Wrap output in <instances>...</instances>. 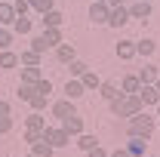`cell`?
<instances>
[{"instance_id":"cell-19","label":"cell","mask_w":160,"mask_h":157,"mask_svg":"<svg viewBox=\"0 0 160 157\" xmlns=\"http://www.w3.org/2000/svg\"><path fill=\"white\" fill-rule=\"evenodd\" d=\"M12 22H16V9H12V3L0 0V25H3V28H9Z\"/></svg>"},{"instance_id":"cell-35","label":"cell","mask_w":160,"mask_h":157,"mask_svg":"<svg viewBox=\"0 0 160 157\" xmlns=\"http://www.w3.org/2000/svg\"><path fill=\"white\" fill-rule=\"evenodd\" d=\"M34 99V86L31 83H22L19 86V102H31Z\"/></svg>"},{"instance_id":"cell-33","label":"cell","mask_w":160,"mask_h":157,"mask_svg":"<svg viewBox=\"0 0 160 157\" xmlns=\"http://www.w3.org/2000/svg\"><path fill=\"white\" fill-rule=\"evenodd\" d=\"M31 3V13H37V16H43L46 9H52V0H28Z\"/></svg>"},{"instance_id":"cell-34","label":"cell","mask_w":160,"mask_h":157,"mask_svg":"<svg viewBox=\"0 0 160 157\" xmlns=\"http://www.w3.org/2000/svg\"><path fill=\"white\" fill-rule=\"evenodd\" d=\"M31 49H37L40 56L49 49V46H46V40H43V34H34V37H31Z\"/></svg>"},{"instance_id":"cell-11","label":"cell","mask_w":160,"mask_h":157,"mask_svg":"<svg viewBox=\"0 0 160 157\" xmlns=\"http://www.w3.org/2000/svg\"><path fill=\"white\" fill-rule=\"evenodd\" d=\"M136 96L142 99V105H157V102H160V93H157V86H154V83H142Z\"/></svg>"},{"instance_id":"cell-8","label":"cell","mask_w":160,"mask_h":157,"mask_svg":"<svg viewBox=\"0 0 160 157\" xmlns=\"http://www.w3.org/2000/svg\"><path fill=\"white\" fill-rule=\"evenodd\" d=\"M126 22H129V9H126V6H114V9L108 13V22H105V25H108V28H123Z\"/></svg>"},{"instance_id":"cell-7","label":"cell","mask_w":160,"mask_h":157,"mask_svg":"<svg viewBox=\"0 0 160 157\" xmlns=\"http://www.w3.org/2000/svg\"><path fill=\"white\" fill-rule=\"evenodd\" d=\"M62 25H65V13H59L56 6L40 16V28H62Z\"/></svg>"},{"instance_id":"cell-41","label":"cell","mask_w":160,"mask_h":157,"mask_svg":"<svg viewBox=\"0 0 160 157\" xmlns=\"http://www.w3.org/2000/svg\"><path fill=\"white\" fill-rule=\"evenodd\" d=\"M108 157H129V151H126V148H114Z\"/></svg>"},{"instance_id":"cell-18","label":"cell","mask_w":160,"mask_h":157,"mask_svg":"<svg viewBox=\"0 0 160 157\" xmlns=\"http://www.w3.org/2000/svg\"><path fill=\"white\" fill-rule=\"evenodd\" d=\"M56 59H59L62 65H68V62L77 59V53H74V46H71V43H65V40H62L59 46H56Z\"/></svg>"},{"instance_id":"cell-3","label":"cell","mask_w":160,"mask_h":157,"mask_svg":"<svg viewBox=\"0 0 160 157\" xmlns=\"http://www.w3.org/2000/svg\"><path fill=\"white\" fill-rule=\"evenodd\" d=\"M43 139H46L56 151H59V148H68V142H71V136H68L62 126H49V123H46V129H43Z\"/></svg>"},{"instance_id":"cell-29","label":"cell","mask_w":160,"mask_h":157,"mask_svg":"<svg viewBox=\"0 0 160 157\" xmlns=\"http://www.w3.org/2000/svg\"><path fill=\"white\" fill-rule=\"evenodd\" d=\"M86 71H89V65H86V62H80V59L68 62V74H71V77H83Z\"/></svg>"},{"instance_id":"cell-20","label":"cell","mask_w":160,"mask_h":157,"mask_svg":"<svg viewBox=\"0 0 160 157\" xmlns=\"http://www.w3.org/2000/svg\"><path fill=\"white\" fill-rule=\"evenodd\" d=\"M40 34H43V40H46V46H52V49L65 40V37H62V28H43Z\"/></svg>"},{"instance_id":"cell-31","label":"cell","mask_w":160,"mask_h":157,"mask_svg":"<svg viewBox=\"0 0 160 157\" xmlns=\"http://www.w3.org/2000/svg\"><path fill=\"white\" fill-rule=\"evenodd\" d=\"M28 105H31V111H40V114H43V111L49 108V96H37V93H34V99H31Z\"/></svg>"},{"instance_id":"cell-16","label":"cell","mask_w":160,"mask_h":157,"mask_svg":"<svg viewBox=\"0 0 160 157\" xmlns=\"http://www.w3.org/2000/svg\"><path fill=\"white\" fill-rule=\"evenodd\" d=\"M139 86H142L139 74H126V77L120 80V93H123V96H132V93H139Z\"/></svg>"},{"instance_id":"cell-32","label":"cell","mask_w":160,"mask_h":157,"mask_svg":"<svg viewBox=\"0 0 160 157\" xmlns=\"http://www.w3.org/2000/svg\"><path fill=\"white\" fill-rule=\"evenodd\" d=\"M34 93H37V96H49V93H52V80H49V77H40L37 83H34Z\"/></svg>"},{"instance_id":"cell-21","label":"cell","mask_w":160,"mask_h":157,"mask_svg":"<svg viewBox=\"0 0 160 157\" xmlns=\"http://www.w3.org/2000/svg\"><path fill=\"white\" fill-rule=\"evenodd\" d=\"M40 62H43V56H40L37 49H31V46L19 53V65H40Z\"/></svg>"},{"instance_id":"cell-46","label":"cell","mask_w":160,"mask_h":157,"mask_svg":"<svg viewBox=\"0 0 160 157\" xmlns=\"http://www.w3.org/2000/svg\"><path fill=\"white\" fill-rule=\"evenodd\" d=\"M6 3H12V0H6Z\"/></svg>"},{"instance_id":"cell-23","label":"cell","mask_w":160,"mask_h":157,"mask_svg":"<svg viewBox=\"0 0 160 157\" xmlns=\"http://www.w3.org/2000/svg\"><path fill=\"white\" fill-rule=\"evenodd\" d=\"M157 74H160V68L148 62V65H142V71H139V80H142V83H154V80H157Z\"/></svg>"},{"instance_id":"cell-6","label":"cell","mask_w":160,"mask_h":157,"mask_svg":"<svg viewBox=\"0 0 160 157\" xmlns=\"http://www.w3.org/2000/svg\"><path fill=\"white\" fill-rule=\"evenodd\" d=\"M126 9H129V19H139V22H148V19H151V3H145V0L126 3Z\"/></svg>"},{"instance_id":"cell-15","label":"cell","mask_w":160,"mask_h":157,"mask_svg":"<svg viewBox=\"0 0 160 157\" xmlns=\"http://www.w3.org/2000/svg\"><path fill=\"white\" fill-rule=\"evenodd\" d=\"M86 93V86L80 83V77H71L68 83H65V99H71V102H77L80 96Z\"/></svg>"},{"instance_id":"cell-10","label":"cell","mask_w":160,"mask_h":157,"mask_svg":"<svg viewBox=\"0 0 160 157\" xmlns=\"http://www.w3.org/2000/svg\"><path fill=\"white\" fill-rule=\"evenodd\" d=\"M9 28H12V34H16V37H25V34H31V31H34V19H31V16H16V22H12Z\"/></svg>"},{"instance_id":"cell-14","label":"cell","mask_w":160,"mask_h":157,"mask_svg":"<svg viewBox=\"0 0 160 157\" xmlns=\"http://www.w3.org/2000/svg\"><path fill=\"white\" fill-rule=\"evenodd\" d=\"M129 157H145L148 154V139H139V136H129V145H126Z\"/></svg>"},{"instance_id":"cell-1","label":"cell","mask_w":160,"mask_h":157,"mask_svg":"<svg viewBox=\"0 0 160 157\" xmlns=\"http://www.w3.org/2000/svg\"><path fill=\"white\" fill-rule=\"evenodd\" d=\"M108 105H111V114H114V117H132V114H142V111H145V105H142V99L136 96V93H132V96H123V93H120V96L111 99Z\"/></svg>"},{"instance_id":"cell-12","label":"cell","mask_w":160,"mask_h":157,"mask_svg":"<svg viewBox=\"0 0 160 157\" xmlns=\"http://www.w3.org/2000/svg\"><path fill=\"white\" fill-rule=\"evenodd\" d=\"M139 56L136 53V40H117V59L120 62H132Z\"/></svg>"},{"instance_id":"cell-4","label":"cell","mask_w":160,"mask_h":157,"mask_svg":"<svg viewBox=\"0 0 160 157\" xmlns=\"http://www.w3.org/2000/svg\"><path fill=\"white\" fill-rule=\"evenodd\" d=\"M49 114L62 123L65 117H71V114H77V111H74V102H71V99H59V102H52V105H49Z\"/></svg>"},{"instance_id":"cell-43","label":"cell","mask_w":160,"mask_h":157,"mask_svg":"<svg viewBox=\"0 0 160 157\" xmlns=\"http://www.w3.org/2000/svg\"><path fill=\"white\" fill-rule=\"evenodd\" d=\"M154 86H157V93H160V74H157V80H154Z\"/></svg>"},{"instance_id":"cell-13","label":"cell","mask_w":160,"mask_h":157,"mask_svg":"<svg viewBox=\"0 0 160 157\" xmlns=\"http://www.w3.org/2000/svg\"><path fill=\"white\" fill-rule=\"evenodd\" d=\"M19 77H22V83H31V86H34V83L43 77V71H40V65H22Z\"/></svg>"},{"instance_id":"cell-44","label":"cell","mask_w":160,"mask_h":157,"mask_svg":"<svg viewBox=\"0 0 160 157\" xmlns=\"http://www.w3.org/2000/svg\"><path fill=\"white\" fill-rule=\"evenodd\" d=\"M154 108H157V114H154V117H160V102H157V105H154Z\"/></svg>"},{"instance_id":"cell-37","label":"cell","mask_w":160,"mask_h":157,"mask_svg":"<svg viewBox=\"0 0 160 157\" xmlns=\"http://www.w3.org/2000/svg\"><path fill=\"white\" fill-rule=\"evenodd\" d=\"M12 9H16V16H28L31 13V3L28 0H12Z\"/></svg>"},{"instance_id":"cell-45","label":"cell","mask_w":160,"mask_h":157,"mask_svg":"<svg viewBox=\"0 0 160 157\" xmlns=\"http://www.w3.org/2000/svg\"><path fill=\"white\" fill-rule=\"evenodd\" d=\"M145 3H154V0H145Z\"/></svg>"},{"instance_id":"cell-40","label":"cell","mask_w":160,"mask_h":157,"mask_svg":"<svg viewBox=\"0 0 160 157\" xmlns=\"http://www.w3.org/2000/svg\"><path fill=\"white\" fill-rule=\"evenodd\" d=\"M86 157H108V151H105V148H102V145H96V148H92V151H86Z\"/></svg>"},{"instance_id":"cell-5","label":"cell","mask_w":160,"mask_h":157,"mask_svg":"<svg viewBox=\"0 0 160 157\" xmlns=\"http://www.w3.org/2000/svg\"><path fill=\"white\" fill-rule=\"evenodd\" d=\"M108 13H111V9H108L105 0H92V3H89V22H92V25H105V22H108Z\"/></svg>"},{"instance_id":"cell-25","label":"cell","mask_w":160,"mask_h":157,"mask_svg":"<svg viewBox=\"0 0 160 157\" xmlns=\"http://www.w3.org/2000/svg\"><path fill=\"white\" fill-rule=\"evenodd\" d=\"M0 68H19V53L0 49Z\"/></svg>"},{"instance_id":"cell-27","label":"cell","mask_w":160,"mask_h":157,"mask_svg":"<svg viewBox=\"0 0 160 157\" xmlns=\"http://www.w3.org/2000/svg\"><path fill=\"white\" fill-rule=\"evenodd\" d=\"M74 145H77L80 151H92V148L99 145V139H96V136H89V133H80V136H77V142H74Z\"/></svg>"},{"instance_id":"cell-9","label":"cell","mask_w":160,"mask_h":157,"mask_svg":"<svg viewBox=\"0 0 160 157\" xmlns=\"http://www.w3.org/2000/svg\"><path fill=\"white\" fill-rule=\"evenodd\" d=\"M59 126H62V129H65V133H68L71 139H77L80 133H86V129H83V117H77V114H71V117H65V120L59 123Z\"/></svg>"},{"instance_id":"cell-17","label":"cell","mask_w":160,"mask_h":157,"mask_svg":"<svg viewBox=\"0 0 160 157\" xmlns=\"http://www.w3.org/2000/svg\"><path fill=\"white\" fill-rule=\"evenodd\" d=\"M136 53H139V56H145V59H151V56L157 53V40H151V37L136 40Z\"/></svg>"},{"instance_id":"cell-2","label":"cell","mask_w":160,"mask_h":157,"mask_svg":"<svg viewBox=\"0 0 160 157\" xmlns=\"http://www.w3.org/2000/svg\"><path fill=\"white\" fill-rule=\"evenodd\" d=\"M126 133H129V136H139V139H151L154 133H157V117L148 114V111L132 114V117H129V126H126Z\"/></svg>"},{"instance_id":"cell-36","label":"cell","mask_w":160,"mask_h":157,"mask_svg":"<svg viewBox=\"0 0 160 157\" xmlns=\"http://www.w3.org/2000/svg\"><path fill=\"white\" fill-rule=\"evenodd\" d=\"M43 129H46V126H43ZM43 129H28V126H25V142H28V145L40 142V139H43Z\"/></svg>"},{"instance_id":"cell-24","label":"cell","mask_w":160,"mask_h":157,"mask_svg":"<svg viewBox=\"0 0 160 157\" xmlns=\"http://www.w3.org/2000/svg\"><path fill=\"white\" fill-rule=\"evenodd\" d=\"M52 151H56V148H52L46 139H40V142L31 145V154H34V157H52Z\"/></svg>"},{"instance_id":"cell-42","label":"cell","mask_w":160,"mask_h":157,"mask_svg":"<svg viewBox=\"0 0 160 157\" xmlns=\"http://www.w3.org/2000/svg\"><path fill=\"white\" fill-rule=\"evenodd\" d=\"M108 3V9H114V6H126V0H105Z\"/></svg>"},{"instance_id":"cell-22","label":"cell","mask_w":160,"mask_h":157,"mask_svg":"<svg viewBox=\"0 0 160 157\" xmlns=\"http://www.w3.org/2000/svg\"><path fill=\"white\" fill-rule=\"evenodd\" d=\"M80 83L86 86V93H89V89L96 93V89H99V86H102V77H99V74H96V71H92V68H89V71H86V74L80 77Z\"/></svg>"},{"instance_id":"cell-30","label":"cell","mask_w":160,"mask_h":157,"mask_svg":"<svg viewBox=\"0 0 160 157\" xmlns=\"http://www.w3.org/2000/svg\"><path fill=\"white\" fill-rule=\"evenodd\" d=\"M16 43V34H12V28H3L0 25V49H9Z\"/></svg>"},{"instance_id":"cell-39","label":"cell","mask_w":160,"mask_h":157,"mask_svg":"<svg viewBox=\"0 0 160 157\" xmlns=\"http://www.w3.org/2000/svg\"><path fill=\"white\" fill-rule=\"evenodd\" d=\"M9 111H12V105L6 99H0V117H9Z\"/></svg>"},{"instance_id":"cell-26","label":"cell","mask_w":160,"mask_h":157,"mask_svg":"<svg viewBox=\"0 0 160 157\" xmlns=\"http://www.w3.org/2000/svg\"><path fill=\"white\" fill-rule=\"evenodd\" d=\"M99 93L105 102H111V99H117L120 96V89H117V83H111V80H102V86H99Z\"/></svg>"},{"instance_id":"cell-38","label":"cell","mask_w":160,"mask_h":157,"mask_svg":"<svg viewBox=\"0 0 160 157\" xmlns=\"http://www.w3.org/2000/svg\"><path fill=\"white\" fill-rule=\"evenodd\" d=\"M12 133V117H0V136Z\"/></svg>"},{"instance_id":"cell-28","label":"cell","mask_w":160,"mask_h":157,"mask_svg":"<svg viewBox=\"0 0 160 157\" xmlns=\"http://www.w3.org/2000/svg\"><path fill=\"white\" fill-rule=\"evenodd\" d=\"M25 126H28V129H43V126H46V117H43L40 111H31V114L25 117Z\"/></svg>"}]
</instances>
